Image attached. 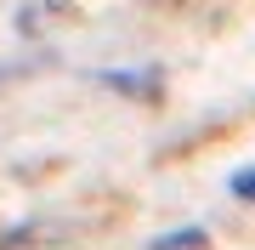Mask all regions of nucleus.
<instances>
[{"instance_id":"f257e3e1","label":"nucleus","mask_w":255,"mask_h":250,"mask_svg":"<svg viewBox=\"0 0 255 250\" xmlns=\"http://www.w3.org/2000/svg\"><path fill=\"white\" fill-rule=\"evenodd\" d=\"M147 250H204V228H176V233H159Z\"/></svg>"},{"instance_id":"f03ea898","label":"nucleus","mask_w":255,"mask_h":250,"mask_svg":"<svg viewBox=\"0 0 255 250\" xmlns=\"http://www.w3.org/2000/svg\"><path fill=\"white\" fill-rule=\"evenodd\" d=\"M233 194H238V199H255V165L233 176Z\"/></svg>"}]
</instances>
